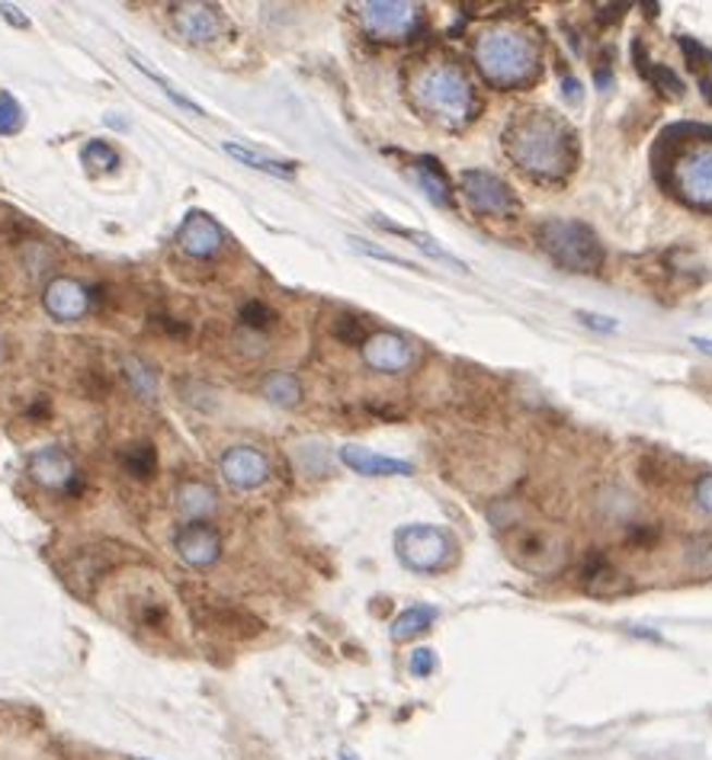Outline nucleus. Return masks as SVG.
<instances>
[{
	"instance_id": "c756f323",
	"label": "nucleus",
	"mask_w": 712,
	"mask_h": 760,
	"mask_svg": "<svg viewBox=\"0 0 712 760\" xmlns=\"http://www.w3.org/2000/svg\"><path fill=\"white\" fill-rule=\"evenodd\" d=\"M241 321L247 324V328H270L273 321H277V311L270 308V305H263V302H247L244 308H241Z\"/></svg>"
},
{
	"instance_id": "20e7f679",
	"label": "nucleus",
	"mask_w": 712,
	"mask_h": 760,
	"mask_svg": "<svg viewBox=\"0 0 712 760\" xmlns=\"http://www.w3.org/2000/svg\"><path fill=\"white\" fill-rule=\"evenodd\" d=\"M420 110H427L430 117L443 125H463L475 113V94L472 84L466 81V74L453 64H433L417 77L415 87Z\"/></svg>"
},
{
	"instance_id": "72a5a7b5",
	"label": "nucleus",
	"mask_w": 712,
	"mask_h": 760,
	"mask_svg": "<svg viewBox=\"0 0 712 760\" xmlns=\"http://www.w3.org/2000/svg\"><path fill=\"white\" fill-rule=\"evenodd\" d=\"M337 341H347V344H363V324L356 318H337V328H334Z\"/></svg>"
},
{
	"instance_id": "2f4dec72",
	"label": "nucleus",
	"mask_w": 712,
	"mask_h": 760,
	"mask_svg": "<svg viewBox=\"0 0 712 760\" xmlns=\"http://www.w3.org/2000/svg\"><path fill=\"white\" fill-rule=\"evenodd\" d=\"M408 671H412L415 677H430V674L437 671V654H433L430 648H417V651H412Z\"/></svg>"
},
{
	"instance_id": "bb28decb",
	"label": "nucleus",
	"mask_w": 712,
	"mask_h": 760,
	"mask_svg": "<svg viewBox=\"0 0 712 760\" xmlns=\"http://www.w3.org/2000/svg\"><path fill=\"white\" fill-rule=\"evenodd\" d=\"M128 59L135 61V68H138V71H142V74H145V77H148V81H155V84H158V87H161V90H164V97H171V100H174V103H177L180 110H186V113H193V117H206V113H202V107H199V103H193V100H189V97H183V94H180L177 87H174V84H171V81H168V77H161V74H158V71H155V68H148V64H145V61L138 59V56H128Z\"/></svg>"
},
{
	"instance_id": "423d86ee",
	"label": "nucleus",
	"mask_w": 712,
	"mask_h": 760,
	"mask_svg": "<svg viewBox=\"0 0 712 760\" xmlns=\"http://www.w3.org/2000/svg\"><path fill=\"white\" fill-rule=\"evenodd\" d=\"M504 542L511 549V559L533 572V575H552L565 565V542L555 529L530 527V524H514L504 532Z\"/></svg>"
},
{
	"instance_id": "4c0bfd02",
	"label": "nucleus",
	"mask_w": 712,
	"mask_h": 760,
	"mask_svg": "<svg viewBox=\"0 0 712 760\" xmlns=\"http://www.w3.org/2000/svg\"><path fill=\"white\" fill-rule=\"evenodd\" d=\"M693 344L703 353H712V341H707V338H693Z\"/></svg>"
},
{
	"instance_id": "4be33fe9",
	"label": "nucleus",
	"mask_w": 712,
	"mask_h": 760,
	"mask_svg": "<svg viewBox=\"0 0 712 760\" xmlns=\"http://www.w3.org/2000/svg\"><path fill=\"white\" fill-rule=\"evenodd\" d=\"M433 623H437V610H433V606H412V610H405V613L392 623V639H395V642L415 639L420 633H427Z\"/></svg>"
},
{
	"instance_id": "6e6552de",
	"label": "nucleus",
	"mask_w": 712,
	"mask_h": 760,
	"mask_svg": "<svg viewBox=\"0 0 712 760\" xmlns=\"http://www.w3.org/2000/svg\"><path fill=\"white\" fill-rule=\"evenodd\" d=\"M359 16L366 33L385 42L412 39L420 29V7L408 0H372L359 7Z\"/></svg>"
},
{
	"instance_id": "39448f33",
	"label": "nucleus",
	"mask_w": 712,
	"mask_h": 760,
	"mask_svg": "<svg viewBox=\"0 0 712 760\" xmlns=\"http://www.w3.org/2000/svg\"><path fill=\"white\" fill-rule=\"evenodd\" d=\"M539 244L558 267H565L572 273H597L603 267V244L581 222L549 219L539 229Z\"/></svg>"
},
{
	"instance_id": "393cba45",
	"label": "nucleus",
	"mask_w": 712,
	"mask_h": 760,
	"mask_svg": "<svg viewBox=\"0 0 712 760\" xmlns=\"http://www.w3.org/2000/svg\"><path fill=\"white\" fill-rule=\"evenodd\" d=\"M263 392H267V399L273 405H283V408H296L298 402H302V385H298V379L293 372H273L267 379Z\"/></svg>"
},
{
	"instance_id": "e433bc0d",
	"label": "nucleus",
	"mask_w": 712,
	"mask_h": 760,
	"mask_svg": "<svg viewBox=\"0 0 712 760\" xmlns=\"http://www.w3.org/2000/svg\"><path fill=\"white\" fill-rule=\"evenodd\" d=\"M578 318H581L585 324L597 328V331H616V321H613V318H600V315H588V311H581Z\"/></svg>"
},
{
	"instance_id": "aec40b11",
	"label": "nucleus",
	"mask_w": 712,
	"mask_h": 760,
	"mask_svg": "<svg viewBox=\"0 0 712 760\" xmlns=\"http://www.w3.org/2000/svg\"><path fill=\"white\" fill-rule=\"evenodd\" d=\"M415 174L417 180H420V186H423V193H427L437 206H450V203H453V196H450V180L443 176L440 164H437L433 158H420Z\"/></svg>"
},
{
	"instance_id": "cd10ccee",
	"label": "nucleus",
	"mask_w": 712,
	"mask_h": 760,
	"mask_svg": "<svg viewBox=\"0 0 712 760\" xmlns=\"http://www.w3.org/2000/svg\"><path fill=\"white\" fill-rule=\"evenodd\" d=\"M680 46H684V56H687V61H690V68H693V71H697V77H700L703 94L710 97V103H712V56L703 49V46H697V42H690V39H680Z\"/></svg>"
},
{
	"instance_id": "1a4fd4ad",
	"label": "nucleus",
	"mask_w": 712,
	"mask_h": 760,
	"mask_svg": "<svg viewBox=\"0 0 712 760\" xmlns=\"http://www.w3.org/2000/svg\"><path fill=\"white\" fill-rule=\"evenodd\" d=\"M463 193L469 199L478 216H511L517 209L514 193L507 189V183H501L488 171H466L463 174Z\"/></svg>"
},
{
	"instance_id": "6ab92c4d",
	"label": "nucleus",
	"mask_w": 712,
	"mask_h": 760,
	"mask_svg": "<svg viewBox=\"0 0 712 760\" xmlns=\"http://www.w3.org/2000/svg\"><path fill=\"white\" fill-rule=\"evenodd\" d=\"M177 507L189 524H199L202 517H209L219 507V498L202 481H183L177 491Z\"/></svg>"
},
{
	"instance_id": "ddd939ff",
	"label": "nucleus",
	"mask_w": 712,
	"mask_h": 760,
	"mask_svg": "<svg viewBox=\"0 0 712 760\" xmlns=\"http://www.w3.org/2000/svg\"><path fill=\"white\" fill-rule=\"evenodd\" d=\"M222 475L232 488L250 491L270 478V459L254 446H235L222 456Z\"/></svg>"
},
{
	"instance_id": "58836bf2",
	"label": "nucleus",
	"mask_w": 712,
	"mask_h": 760,
	"mask_svg": "<svg viewBox=\"0 0 712 760\" xmlns=\"http://www.w3.org/2000/svg\"><path fill=\"white\" fill-rule=\"evenodd\" d=\"M344 760H356V758H354V755H351V751H344Z\"/></svg>"
},
{
	"instance_id": "9d476101",
	"label": "nucleus",
	"mask_w": 712,
	"mask_h": 760,
	"mask_svg": "<svg viewBox=\"0 0 712 760\" xmlns=\"http://www.w3.org/2000/svg\"><path fill=\"white\" fill-rule=\"evenodd\" d=\"M363 359L376 372H405L415 366V347L392 331H379L363 341Z\"/></svg>"
},
{
	"instance_id": "f3484780",
	"label": "nucleus",
	"mask_w": 712,
	"mask_h": 760,
	"mask_svg": "<svg viewBox=\"0 0 712 760\" xmlns=\"http://www.w3.org/2000/svg\"><path fill=\"white\" fill-rule=\"evenodd\" d=\"M174 20H177L180 36L189 42H212L222 33V16L206 3H180Z\"/></svg>"
},
{
	"instance_id": "f704fd0d",
	"label": "nucleus",
	"mask_w": 712,
	"mask_h": 760,
	"mask_svg": "<svg viewBox=\"0 0 712 760\" xmlns=\"http://www.w3.org/2000/svg\"><path fill=\"white\" fill-rule=\"evenodd\" d=\"M697 504H700L707 514H712V475H703V478L697 481Z\"/></svg>"
},
{
	"instance_id": "b1692460",
	"label": "nucleus",
	"mask_w": 712,
	"mask_h": 760,
	"mask_svg": "<svg viewBox=\"0 0 712 760\" xmlns=\"http://www.w3.org/2000/svg\"><path fill=\"white\" fill-rule=\"evenodd\" d=\"M389 232H395V234H402V237H408V241H415V247H420L423 254H430L433 260H440V263H450L453 270H459V273H466L469 267L456 257V254H450V250H443L430 234H423V232H412V229H398V225H389V222H382Z\"/></svg>"
},
{
	"instance_id": "f8f14e48",
	"label": "nucleus",
	"mask_w": 712,
	"mask_h": 760,
	"mask_svg": "<svg viewBox=\"0 0 712 760\" xmlns=\"http://www.w3.org/2000/svg\"><path fill=\"white\" fill-rule=\"evenodd\" d=\"M177 244L183 254L196 257V260H206V257H216L225 244V232L219 229V222L206 212H189L183 219L177 232Z\"/></svg>"
},
{
	"instance_id": "473e14b6",
	"label": "nucleus",
	"mask_w": 712,
	"mask_h": 760,
	"mask_svg": "<svg viewBox=\"0 0 712 760\" xmlns=\"http://www.w3.org/2000/svg\"><path fill=\"white\" fill-rule=\"evenodd\" d=\"M646 71H649V77H652L654 84H661L667 94H674V97H680V94H684V81H680V77H674L667 68L654 64V68H646Z\"/></svg>"
},
{
	"instance_id": "412c9836",
	"label": "nucleus",
	"mask_w": 712,
	"mask_h": 760,
	"mask_svg": "<svg viewBox=\"0 0 712 760\" xmlns=\"http://www.w3.org/2000/svg\"><path fill=\"white\" fill-rule=\"evenodd\" d=\"M225 151H229L235 161L247 164V168H254V171H263V174L286 176V180L296 174V164H290V161H277V158H267V155H257V151L241 148V145H235V142H225Z\"/></svg>"
},
{
	"instance_id": "c9c22d12",
	"label": "nucleus",
	"mask_w": 712,
	"mask_h": 760,
	"mask_svg": "<svg viewBox=\"0 0 712 760\" xmlns=\"http://www.w3.org/2000/svg\"><path fill=\"white\" fill-rule=\"evenodd\" d=\"M0 16H3L7 23L20 26V29H26V26H29V20H26V16H20V10H16L13 3H0Z\"/></svg>"
},
{
	"instance_id": "f03ea898",
	"label": "nucleus",
	"mask_w": 712,
	"mask_h": 760,
	"mask_svg": "<svg viewBox=\"0 0 712 760\" xmlns=\"http://www.w3.org/2000/svg\"><path fill=\"white\" fill-rule=\"evenodd\" d=\"M475 61H478V71L488 77V84L511 90V87H524L527 81H533L539 71V49L520 29L501 26V29H488L478 36Z\"/></svg>"
},
{
	"instance_id": "2eb2a0df",
	"label": "nucleus",
	"mask_w": 712,
	"mask_h": 760,
	"mask_svg": "<svg viewBox=\"0 0 712 760\" xmlns=\"http://www.w3.org/2000/svg\"><path fill=\"white\" fill-rule=\"evenodd\" d=\"M26 471L33 481L46 485V488H67L77 478V468L71 463V456L59 446H42L26 459Z\"/></svg>"
},
{
	"instance_id": "7c9ffc66",
	"label": "nucleus",
	"mask_w": 712,
	"mask_h": 760,
	"mask_svg": "<svg viewBox=\"0 0 712 760\" xmlns=\"http://www.w3.org/2000/svg\"><path fill=\"white\" fill-rule=\"evenodd\" d=\"M125 372H128V379H132V385H135V392L138 395H145V399H151L155 395V372L148 369V366H142L138 359H128V366H125Z\"/></svg>"
},
{
	"instance_id": "f257e3e1",
	"label": "nucleus",
	"mask_w": 712,
	"mask_h": 760,
	"mask_svg": "<svg viewBox=\"0 0 712 760\" xmlns=\"http://www.w3.org/2000/svg\"><path fill=\"white\" fill-rule=\"evenodd\" d=\"M504 145L520 171L545 180L565 176L578 161L572 128L549 113H520L507 125Z\"/></svg>"
},
{
	"instance_id": "9b49d317",
	"label": "nucleus",
	"mask_w": 712,
	"mask_h": 760,
	"mask_svg": "<svg viewBox=\"0 0 712 760\" xmlns=\"http://www.w3.org/2000/svg\"><path fill=\"white\" fill-rule=\"evenodd\" d=\"M174 546H177L180 559L186 565H193V568H209L222 555V536H219V529L209 527L206 520L180 527Z\"/></svg>"
},
{
	"instance_id": "a211bd4d",
	"label": "nucleus",
	"mask_w": 712,
	"mask_h": 760,
	"mask_svg": "<svg viewBox=\"0 0 712 760\" xmlns=\"http://www.w3.org/2000/svg\"><path fill=\"white\" fill-rule=\"evenodd\" d=\"M341 463L347 468H354L356 475H366V478H385V475H412L415 466L405 463V459H392V456H379L372 450H363V446H344L341 450Z\"/></svg>"
},
{
	"instance_id": "dca6fc26",
	"label": "nucleus",
	"mask_w": 712,
	"mask_h": 760,
	"mask_svg": "<svg viewBox=\"0 0 712 760\" xmlns=\"http://www.w3.org/2000/svg\"><path fill=\"white\" fill-rule=\"evenodd\" d=\"M581 587H585L591 597L613 600V597L629 593V590H633V581H629V575L619 572L613 562H606V559L597 555V559H591V562L585 565V572H581Z\"/></svg>"
},
{
	"instance_id": "5701e85b",
	"label": "nucleus",
	"mask_w": 712,
	"mask_h": 760,
	"mask_svg": "<svg viewBox=\"0 0 712 760\" xmlns=\"http://www.w3.org/2000/svg\"><path fill=\"white\" fill-rule=\"evenodd\" d=\"M122 466L132 478L138 481H148L155 471H158V456H155V446L151 443H135V446H125L122 450Z\"/></svg>"
},
{
	"instance_id": "c85d7f7f",
	"label": "nucleus",
	"mask_w": 712,
	"mask_h": 760,
	"mask_svg": "<svg viewBox=\"0 0 712 760\" xmlns=\"http://www.w3.org/2000/svg\"><path fill=\"white\" fill-rule=\"evenodd\" d=\"M23 125H26V113H23V107H20L7 90H0V138H3V135H16V132H23Z\"/></svg>"
},
{
	"instance_id": "4468645a",
	"label": "nucleus",
	"mask_w": 712,
	"mask_h": 760,
	"mask_svg": "<svg viewBox=\"0 0 712 760\" xmlns=\"http://www.w3.org/2000/svg\"><path fill=\"white\" fill-rule=\"evenodd\" d=\"M42 305L56 321H77V318H84V311L90 305V295H87L84 283L71 280V277H56L46 286Z\"/></svg>"
},
{
	"instance_id": "a878e982",
	"label": "nucleus",
	"mask_w": 712,
	"mask_h": 760,
	"mask_svg": "<svg viewBox=\"0 0 712 760\" xmlns=\"http://www.w3.org/2000/svg\"><path fill=\"white\" fill-rule=\"evenodd\" d=\"M81 161H84V168H90V171H116L119 151L110 142L94 138V142H87V145L81 148Z\"/></svg>"
},
{
	"instance_id": "7ed1b4c3",
	"label": "nucleus",
	"mask_w": 712,
	"mask_h": 760,
	"mask_svg": "<svg viewBox=\"0 0 712 760\" xmlns=\"http://www.w3.org/2000/svg\"><path fill=\"white\" fill-rule=\"evenodd\" d=\"M671 189L697 206L712 209V132L710 128H684L680 142H674L671 158L664 164Z\"/></svg>"
},
{
	"instance_id": "ea45409f",
	"label": "nucleus",
	"mask_w": 712,
	"mask_h": 760,
	"mask_svg": "<svg viewBox=\"0 0 712 760\" xmlns=\"http://www.w3.org/2000/svg\"><path fill=\"white\" fill-rule=\"evenodd\" d=\"M138 760H142V758H138Z\"/></svg>"
},
{
	"instance_id": "0eeeda50",
	"label": "nucleus",
	"mask_w": 712,
	"mask_h": 760,
	"mask_svg": "<svg viewBox=\"0 0 712 760\" xmlns=\"http://www.w3.org/2000/svg\"><path fill=\"white\" fill-rule=\"evenodd\" d=\"M395 549H398V559L408 568L430 575V572L450 568L456 542L443 529L427 527V524H412V527H405L395 536Z\"/></svg>"
}]
</instances>
